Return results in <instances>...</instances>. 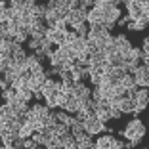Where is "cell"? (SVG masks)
Masks as SVG:
<instances>
[{"label":"cell","instance_id":"obj_1","mask_svg":"<svg viewBox=\"0 0 149 149\" xmlns=\"http://www.w3.org/2000/svg\"><path fill=\"white\" fill-rule=\"evenodd\" d=\"M118 136L124 138V140H128V141H136V143H140V141L143 140V136H145V126H143V123H141L138 117H134L132 120H128V124H126L124 130L118 132Z\"/></svg>","mask_w":149,"mask_h":149},{"label":"cell","instance_id":"obj_2","mask_svg":"<svg viewBox=\"0 0 149 149\" xmlns=\"http://www.w3.org/2000/svg\"><path fill=\"white\" fill-rule=\"evenodd\" d=\"M82 126H84V132H86L88 136H97V134L103 132V126H105V124L101 123L96 115H92V117H88L82 123Z\"/></svg>","mask_w":149,"mask_h":149},{"label":"cell","instance_id":"obj_3","mask_svg":"<svg viewBox=\"0 0 149 149\" xmlns=\"http://www.w3.org/2000/svg\"><path fill=\"white\" fill-rule=\"evenodd\" d=\"M134 103H136V107H134V117H138V115L141 113V111H145V107L149 105V88H140L136 94V97H134Z\"/></svg>","mask_w":149,"mask_h":149},{"label":"cell","instance_id":"obj_4","mask_svg":"<svg viewBox=\"0 0 149 149\" xmlns=\"http://www.w3.org/2000/svg\"><path fill=\"white\" fill-rule=\"evenodd\" d=\"M115 48H117V52L123 56V59L124 57H128V54H130V50H132V42L128 40V36L126 35H117L115 36Z\"/></svg>","mask_w":149,"mask_h":149},{"label":"cell","instance_id":"obj_5","mask_svg":"<svg viewBox=\"0 0 149 149\" xmlns=\"http://www.w3.org/2000/svg\"><path fill=\"white\" fill-rule=\"evenodd\" d=\"M132 77H134V80H136L138 88H149V69L145 65H140Z\"/></svg>","mask_w":149,"mask_h":149},{"label":"cell","instance_id":"obj_6","mask_svg":"<svg viewBox=\"0 0 149 149\" xmlns=\"http://www.w3.org/2000/svg\"><path fill=\"white\" fill-rule=\"evenodd\" d=\"M86 15H88V12H84V10H74V12H69V15H67V25L69 27H77V25H80V23H86Z\"/></svg>","mask_w":149,"mask_h":149},{"label":"cell","instance_id":"obj_7","mask_svg":"<svg viewBox=\"0 0 149 149\" xmlns=\"http://www.w3.org/2000/svg\"><path fill=\"white\" fill-rule=\"evenodd\" d=\"M73 96L79 97L80 101H86V100L92 97V90H90L84 82H77V84H74V88H73Z\"/></svg>","mask_w":149,"mask_h":149},{"label":"cell","instance_id":"obj_8","mask_svg":"<svg viewBox=\"0 0 149 149\" xmlns=\"http://www.w3.org/2000/svg\"><path fill=\"white\" fill-rule=\"evenodd\" d=\"M46 38H48L54 46H61V44H65V33L56 31V29H46Z\"/></svg>","mask_w":149,"mask_h":149},{"label":"cell","instance_id":"obj_9","mask_svg":"<svg viewBox=\"0 0 149 149\" xmlns=\"http://www.w3.org/2000/svg\"><path fill=\"white\" fill-rule=\"evenodd\" d=\"M74 141L79 145V149H96V141L92 140V136H88L86 132L80 136H74Z\"/></svg>","mask_w":149,"mask_h":149},{"label":"cell","instance_id":"obj_10","mask_svg":"<svg viewBox=\"0 0 149 149\" xmlns=\"http://www.w3.org/2000/svg\"><path fill=\"white\" fill-rule=\"evenodd\" d=\"M118 107H120L123 115H132V113H134V107H136V103H134V100H130V97H123Z\"/></svg>","mask_w":149,"mask_h":149},{"label":"cell","instance_id":"obj_11","mask_svg":"<svg viewBox=\"0 0 149 149\" xmlns=\"http://www.w3.org/2000/svg\"><path fill=\"white\" fill-rule=\"evenodd\" d=\"M113 138L111 134H107V136H100L96 140V149H111V143H113Z\"/></svg>","mask_w":149,"mask_h":149},{"label":"cell","instance_id":"obj_12","mask_svg":"<svg viewBox=\"0 0 149 149\" xmlns=\"http://www.w3.org/2000/svg\"><path fill=\"white\" fill-rule=\"evenodd\" d=\"M73 31L77 33V36H79V38H88V33H90V25H88V23H80V25L73 27Z\"/></svg>","mask_w":149,"mask_h":149},{"label":"cell","instance_id":"obj_13","mask_svg":"<svg viewBox=\"0 0 149 149\" xmlns=\"http://www.w3.org/2000/svg\"><path fill=\"white\" fill-rule=\"evenodd\" d=\"M86 46H88V40L86 38H77L73 44H71V50H73L74 54H80V52L86 50Z\"/></svg>","mask_w":149,"mask_h":149},{"label":"cell","instance_id":"obj_14","mask_svg":"<svg viewBox=\"0 0 149 149\" xmlns=\"http://www.w3.org/2000/svg\"><path fill=\"white\" fill-rule=\"evenodd\" d=\"M35 134V128H33L31 123H27L21 126V130H19V138H23V140H29V138Z\"/></svg>","mask_w":149,"mask_h":149},{"label":"cell","instance_id":"obj_15","mask_svg":"<svg viewBox=\"0 0 149 149\" xmlns=\"http://www.w3.org/2000/svg\"><path fill=\"white\" fill-rule=\"evenodd\" d=\"M107 63H109L111 67H123V56L118 52L111 54V56H107Z\"/></svg>","mask_w":149,"mask_h":149},{"label":"cell","instance_id":"obj_16","mask_svg":"<svg viewBox=\"0 0 149 149\" xmlns=\"http://www.w3.org/2000/svg\"><path fill=\"white\" fill-rule=\"evenodd\" d=\"M12 117H15V113H13V109L8 103L0 105V120H6V118H12Z\"/></svg>","mask_w":149,"mask_h":149},{"label":"cell","instance_id":"obj_17","mask_svg":"<svg viewBox=\"0 0 149 149\" xmlns=\"http://www.w3.org/2000/svg\"><path fill=\"white\" fill-rule=\"evenodd\" d=\"M120 86L124 88V90H130V88H134L136 86V80H134V77H132V74H124L123 79H120Z\"/></svg>","mask_w":149,"mask_h":149},{"label":"cell","instance_id":"obj_18","mask_svg":"<svg viewBox=\"0 0 149 149\" xmlns=\"http://www.w3.org/2000/svg\"><path fill=\"white\" fill-rule=\"evenodd\" d=\"M40 50L46 54V57H50L54 54V44L50 42L48 38H42V40H40Z\"/></svg>","mask_w":149,"mask_h":149},{"label":"cell","instance_id":"obj_19","mask_svg":"<svg viewBox=\"0 0 149 149\" xmlns=\"http://www.w3.org/2000/svg\"><path fill=\"white\" fill-rule=\"evenodd\" d=\"M141 57H143V50L132 46L130 54H128V59H132V61H141ZM124 59H126V57H124Z\"/></svg>","mask_w":149,"mask_h":149},{"label":"cell","instance_id":"obj_20","mask_svg":"<svg viewBox=\"0 0 149 149\" xmlns=\"http://www.w3.org/2000/svg\"><path fill=\"white\" fill-rule=\"evenodd\" d=\"M17 96H19V97H23L25 101H31V100H33V90H31L29 86L19 88V90H17Z\"/></svg>","mask_w":149,"mask_h":149},{"label":"cell","instance_id":"obj_21","mask_svg":"<svg viewBox=\"0 0 149 149\" xmlns=\"http://www.w3.org/2000/svg\"><path fill=\"white\" fill-rule=\"evenodd\" d=\"M15 96H17V90L12 88V86H10L8 90H4V92H0V97H4V101H12Z\"/></svg>","mask_w":149,"mask_h":149},{"label":"cell","instance_id":"obj_22","mask_svg":"<svg viewBox=\"0 0 149 149\" xmlns=\"http://www.w3.org/2000/svg\"><path fill=\"white\" fill-rule=\"evenodd\" d=\"M124 6H126L128 13H130V12H138V10H141V2H138V0H128V2H124Z\"/></svg>","mask_w":149,"mask_h":149},{"label":"cell","instance_id":"obj_23","mask_svg":"<svg viewBox=\"0 0 149 149\" xmlns=\"http://www.w3.org/2000/svg\"><path fill=\"white\" fill-rule=\"evenodd\" d=\"M59 80H61V82H65V84H74L73 82V73H71V71H61Z\"/></svg>","mask_w":149,"mask_h":149},{"label":"cell","instance_id":"obj_24","mask_svg":"<svg viewBox=\"0 0 149 149\" xmlns=\"http://www.w3.org/2000/svg\"><path fill=\"white\" fill-rule=\"evenodd\" d=\"M71 134H73V138H74V136H80V134H84L82 123H74L73 126H71Z\"/></svg>","mask_w":149,"mask_h":149},{"label":"cell","instance_id":"obj_25","mask_svg":"<svg viewBox=\"0 0 149 149\" xmlns=\"http://www.w3.org/2000/svg\"><path fill=\"white\" fill-rule=\"evenodd\" d=\"M77 38H79V36H77V33H74L73 29H69V31L65 33V44H69V46H71V44H73Z\"/></svg>","mask_w":149,"mask_h":149},{"label":"cell","instance_id":"obj_26","mask_svg":"<svg viewBox=\"0 0 149 149\" xmlns=\"http://www.w3.org/2000/svg\"><path fill=\"white\" fill-rule=\"evenodd\" d=\"M31 138H33V140H35L38 145H44V147H46V143H48V141H46V138H44V134H40V132H35Z\"/></svg>","mask_w":149,"mask_h":149},{"label":"cell","instance_id":"obj_27","mask_svg":"<svg viewBox=\"0 0 149 149\" xmlns=\"http://www.w3.org/2000/svg\"><path fill=\"white\" fill-rule=\"evenodd\" d=\"M48 59H50V65H52V67H61V65H63V61L59 59V57H57V54H56V52H54L52 56L48 57Z\"/></svg>","mask_w":149,"mask_h":149},{"label":"cell","instance_id":"obj_28","mask_svg":"<svg viewBox=\"0 0 149 149\" xmlns=\"http://www.w3.org/2000/svg\"><path fill=\"white\" fill-rule=\"evenodd\" d=\"M38 147V143H36L33 138H29V140H23V149H36Z\"/></svg>","mask_w":149,"mask_h":149},{"label":"cell","instance_id":"obj_29","mask_svg":"<svg viewBox=\"0 0 149 149\" xmlns=\"http://www.w3.org/2000/svg\"><path fill=\"white\" fill-rule=\"evenodd\" d=\"M123 117V111L120 107H111V120H117V118Z\"/></svg>","mask_w":149,"mask_h":149},{"label":"cell","instance_id":"obj_30","mask_svg":"<svg viewBox=\"0 0 149 149\" xmlns=\"http://www.w3.org/2000/svg\"><path fill=\"white\" fill-rule=\"evenodd\" d=\"M134 23H136V31H145V29H147V25H149V23L145 21L143 17L138 19V21H134Z\"/></svg>","mask_w":149,"mask_h":149},{"label":"cell","instance_id":"obj_31","mask_svg":"<svg viewBox=\"0 0 149 149\" xmlns=\"http://www.w3.org/2000/svg\"><path fill=\"white\" fill-rule=\"evenodd\" d=\"M92 8H94L92 0H82V2H80V10H84V12H90Z\"/></svg>","mask_w":149,"mask_h":149},{"label":"cell","instance_id":"obj_32","mask_svg":"<svg viewBox=\"0 0 149 149\" xmlns=\"http://www.w3.org/2000/svg\"><path fill=\"white\" fill-rule=\"evenodd\" d=\"M111 149H124V141H123V138H120V140H118V138H113Z\"/></svg>","mask_w":149,"mask_h":149},{"label":"cell","instance_id":"obj_33","mask_svg":"<svg viewBox=\"0 0 149 149\" xmlns=\"http://www.w3.org/2000/svg\"><path fill=\"white\" fill-rule=\"evenodd\" d=\"M27 42H29V48H31V50H35V52H36V50L40 48V40H35V38H29V40H27Z\"/></svg>","mask_w":149,"mask_h":149},{"label":"cell","instance_id":"obj_34","mask_svg":"<svg viewBox=\"0 0 149 149\" xmlns=\"http://www.w3.org/2000/svg\"><path fill=\"white\" fill-rule=\"evenodd\" d=\"M138 90H140L138 86H134V88H130V90H126V97L134 100V97H136V94H138Z\"/></svg>","mask_w":149,"mask_h":149},{"label":"cell","instance_id":"obj_35","mask_svg":"<svg viewBox=\"0 0 149 149\" xmlns=\"http://www.w3.org/2000/svg\"><path fill=\"white\" fill-rule=\"evenodd\" d=\"M128 23H130V19H128V15H123V17H120V19L117 21V25H118V27H126Z\"/></svg>","mask_w":149,"mask_h":149},{"label":"cell","instance_id":"obj_36","mask_svg":"<svg viewBox=\"0 0 149 149\" xmlns=\"http://www.w3.org/2000/svg\"><path fill=\"white\" fill-rule=\"evenodd\" d=\"M33 97H35V100H38V101H42V100H44L42 90H35V92H33Z\"/></svg>","mask_w":149,"mask_h":149},{"label":"cell","instance_id":"obj_37","mask_svg":"<svg viewBox=\"0 0 149 149\" xmlns=\"http://www.w3.org/2000/svg\"><path fill=\"white\" fill-rule=\"evenodd\" d=\"M141 50H143V54H149V36L143 38V46H141Z\"/></svg>","mask_w":149,"mask_h":149},{"label":"cell","instance_id":"obj_38","mask_svg":"<svg viewBox=\"0 0 149 149\" xmlns=\"http://www.w3.org/2000/svg\"><path fill=\"white\" fill-rule=\"evenodd\" d=\"M35 56H36V59H38V61H42L44 57H46V54H44V52H42V50H40V48H38V50H36V52H35Z\"/></svg>","mask_w":149,"mask_h":149},{"label":"cell","instance_id":"obj_39","mask_svg":"<svg viewBox=\"0 0 149 149\" xmlns=\"http://www.w3.org/2000/svg\"><path fill=\"white\" fill-rule=\"evenodd\" d=\"M136 141H126V143H124V149H134V147H136Z\"/></svg>","mask_w":149,"mask_h":149},{"label":"cell","instance_id":"obj_40","mask_svg":"<svg viewBox=\"0 0 149 149\" xmlns=\"http://www.w3.org/2000/svg\"><path fill=\"white\" fill-rule=\"evenodd\" d=\"M10 88V84L6 82V80H2V82H0V92H4V90H8Z\"/></svg>","mask_w":149,"mask_h":149},{"label":"cell","instance_id":"obj_41","mask_svg":"<svg viewBox=\"0 0 149 149\" xmlns=\"http://www.w3.org/2000/svg\"><path fill=\"white\" fill-rule=\"evenodd\" d=\"M126 29H130V31H136V23H134V21H130V23L126 25Z\"/></svg>","mask_w":149,"mask_h":149},{"label":"cell","instance_id":"obj_42","mask_svg":"<svg viewBox=\"0 0 149 149\" xmlns=\"http://www.w3.org/2000/svg\"><path fill=\"white\" fill-rule=\"evenodd\" d=\"M2 80H4V73H2V71H0V82H2Z\"/></svg>","mask_w":149,"mask_h":149},{"label":"cell","instance_id":"obj_43","mask_svg":"<svg viewBox=\"0 0 149 149\" xmlns=\"http://www.w3.org/2000/svg\"><path fill=\"white\" fill-rule=\"evenodd\" d=\"M36 149H46V147H44V145H38V147H36Z\"/></svg>","mask_w":149,"mask_h":149},{"label":"cell","instance_id":"obj_44","mask_svg":"<svg viewBox=\"0 0 149 149\" xmlns=\"http://www.w3.org/2000/svg\"><path fill=\"white\" fill-rule=\"evenodd\" d=\"M0 149H8V147H4V145H0Z\"/></svg>","mask_w":149,"mask_h":149},{"label":"cell","instance_id":"obj_45","mask_svg":"<svg viewBox=\"0 0 149 149\" xmlns=\"http://www.w3.org/2000/svg\"><path fill=\"white\" fill-rule=\"evenodd\" d=\"M143 149H149V147H143Z\"/></svg>","mask_w":149,"mask_h":149},{"label":"cell","instance_id":"obj_46","mask_svg":"<svg viewBox=\"0 0 149 149\" xmlns=\"http://www.w3.org/2000/svg\"><path fill=\"white\" fill-rule=\"evenodd\" d=\"M147 29H149V25H147Z\"/></svg>","mask_w":149,"mask_h":149}]
</instances>
